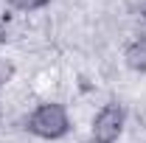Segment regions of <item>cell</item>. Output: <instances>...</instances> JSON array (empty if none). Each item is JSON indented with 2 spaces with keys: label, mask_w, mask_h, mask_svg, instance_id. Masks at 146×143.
<instances>
[{
  "label": "cell",
  "mask_w": 146,
  "mask_h": 143,
  "mask_svg": "<svg viewBox=\"0 0 146 143\" xmlns=\"http://www.w3.org/2000/svg\"><path fill=\"white\" fill-rule=\"evenodd\" d=\"M25 129L42 140H59L70 132V115H68L65 104L45 101L25 118Z\"/></svg>",
  "instance_id": "cell-1"
},
{
  "label": "cell",
  "mask_w": 146,
  "mask_h": 143,
  "mask_svg": "<svg viewBox=\"0 0 146 143\" xmlns=\"http://www.w3.org/2000/svg\"><path fill=\"white\" fill-rule=\"evenodd\" d=\"M124 126H127V109H124V104L110 101V104H104V107L96 112L90 138H96L98 143H115L121 138Z\"/></svg>",
  "instance_id": "cell-2"
},
{
  "label": "cell",
  "mask_w": 146,
  "mask_h": 143,
  "mask_svg": "<svg viewBox=\"0 0 146 143\" xmlns=\"http://www.w3.org/2000/svg\"><path fill=\"white\" fill-rule=\"evenodd\" d=\"M124 62H127L129 70H135V73H146V36L132 39L127 48H124Z\"/></svg>",
  "instance_id": "cell-3"
},
{
  "label": "cell",
  "mask_w": 146,
  "mask_h": 143,
  "mask_svg": "<svg viewBox=\"0 0 146 143\" xmlns=\"http://www.w3.org/2000/svg\"><path fill=\"white\" fill-rule=\"evenodd\" d=\"M6 6H11L14 11H39L51 6V0H6Z\"/></svg>",
  "instance_id": "cell-4"
},
{
  "label": "cell",
  "mask_w": 146,
  "mask_h": 143,
  "mask_svg": "<svg viewBox=\"0 0 146 143\" xmlns=\"http://www.w3.org/2000/svg\"><path fill=\"white\" fill-rule=\"evenodd\" d=\"M11 76H14V65L9 59H0V87H6L11 81Z\"/></svg>",
  "instance_id": "cell-5"
},
{
  "label": "cell",
  "mask_w": 146,
  "mask_h": 143,
  "mask_svg": "<svg viewBox=\"0 0 146 143\" xmlns=\"http://www.w3.org/2000/svg\"><path fill=\"white\" fill-rule=\"evenodd\" d=\"M3 42H9V23L0 17V45H3Z\"/></svg>",
  "instance_id": "cell-6"
},
{
  "label": "cell",
  "mask_w": 146,
  "mask_h": 143,
  "mask_svg": "<svg viewBox=\"0 0 146 143\" xmlns=\"http://www.w3.org/2000/svg\"><path fill=\"white\" fill-rule=\"evenodd\" d=\"M138 14H141V20H146V0H141V6H138Z\"/></svg>",
  "instance_id": "cell-7"
},
{
  "label": "cell",
  "mask_w": 146,
  "mask_h": 143,
  "mask_svg": "<svg viewBox=\"0 0 146 143\" xmlns=\"http://www.w3.org/2000/svg\"><path fill=\"white\" fill-rule=\"evenodd\" d=\"M82 143H98V140H96V138H87V140H82Z\"/></svg>",
  "instance_id": "cell-8"
}]
</instances>
